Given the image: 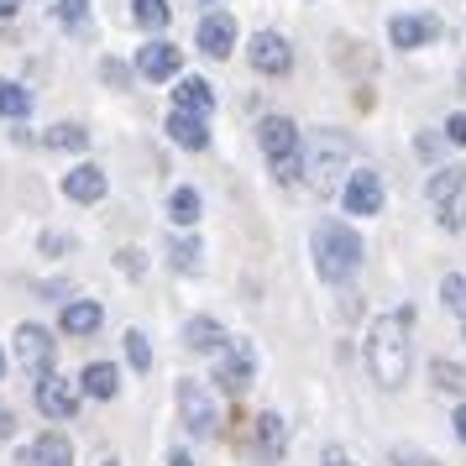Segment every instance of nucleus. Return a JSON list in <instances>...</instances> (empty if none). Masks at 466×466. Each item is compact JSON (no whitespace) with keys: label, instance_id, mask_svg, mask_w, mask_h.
I'll return each mask as SVG.
<instances>
[{"label":"nucleus","instance_id":"f257e3e1","mask_svg":"<svg viewBox=\"0 0 466 466\" xmlns=\"http://www.w3.org/2000/svg\"><path fill=\"white\" fill-rule=\"evenodd\" d=\"M409 325H414V309L403 304V309L378 315L372 330H367V372L388 393L403 388V378H409Z\"/></svg>","mask_w":466,"mask_h":466},{"label":"nucleus","instance_id":"f03ea898","mask_svg":"<svg viewBox=\"0 0 466 466\" xmlns=\"http://www.w3.org/2000/svg\"><path fill=\"white\" fill-rule=\"evenodd\" d=\"M361 268V236L340 220H319L315 226V273L325 283H351Z\"/></svg>","mask_w":466,"mask_h":466},{"label":"nucleus","instance_id":"7ed1b4c3","mask_svg":"<svg viewBox=\"0 0 466 466\" xmlns=\"http://www.w3.org/2000/svg\"><path fill=\"white\" fill-rule=\"evenodd\" d=\"M257 142L268 152V168L278 184H299L304 178V147H299V127L289 116H262L257 121Z\"/></svg>","mask_w":466,"mask_h":466},{"label":"nucleus","instance_id":"20e7f679","mask_svg":"<svg viewBox=\"0 0 466 466\" xmlns=\"http://www.w3.org/2000/svg\"><path fill=\"white\" fill-rule=\"evenodd\" d=\"M178 420L194 441H210L220 430V403H215V388L205 378H184L178 382Z\"/></svg>","mask_w":466,"mask_h":466},{"label":"nucleus","instance_id":"39448f33","mask_svg":"<svg viewBox=\"0 0 466 466\" xmlns=\"http://www.w3.org/2000/svg\"><path fill=\"white\" fill-rule=\"evenodd\" d=\"M257 378V351L252 340L226 336V346L215 351V388L220 393H247V382Z\"/></svg>","mask_w":466,"mask_h":466},{"label":"nucleus","instance_id":"423d86ee","mask_svg":"<svg viewBox=\"0 0 466 466\" xmlns=\"http://www.w3.org/2000/svg\"><path fill=\"white\" fill-rule=\"evenodd\" d=\"M32 399H37V409H43L47 420H74V414H79V399H85V393H79V388H74L68 378H58V372H43V378H37V393H32Z\"/></svg>","mask_w":466,"mask_h":466},{"label":"nucleus","instance_id":"0eeeda50","mask_svg":"<svg viewBox=\"0 0 466 466\" xmlns=\"http://www.w3.org/2000/svg\"><path fill=\"white\" fill-rule=\"evenodd\" d=\"M16 357H22L26 367H32V372L43 378V372H53L58 340L47 336V325H32V319H26V325H16Z\"/></svg>","mask_w":466,"mask_h":466},{"label":"nucleus","instance_id":"6e6552de","mask_svg":"<svg viewBox=\"0 0 466 466\" xmlns=\"http://www.w3.org/2000/svg\"><path fill=\"white\" fill-rule=\"evenodd\" d=\"M388 43L403 47V53L441 43V16H424V11H414V16H393V22H388Z\"/></svg>","mask_w":466,"mask_h":466},{"label":"nucleus","instance_id":"1a4fd4ad","mask_svg":"<svg viewBox=\"0 0 466 466\" xmlns=\"http://www.w3.org/2000/svg\"><path fill=\"white\" fill-rule=\"evenodd\" d=\"M247 58H252V68L257 74H289L294 68V47H289V37L283 32H257L252 37V47H247Z\"/></svg>","mask_w":466,"mask_h":466},{"label":"nucleus","instance_id":"9d476101","mask_svg":"<svg viewBox=\"0 0 466 466\" xmlns=\"http://www.w3.org/2000/svg\"><path fill=\"white\" fill-rule=\"evenodd\" d=\"M340 205L351 215H378L382 210V178L372 168H351L346 189H340Z\"/></svg>","mask_w":466,"mask_h":466},{"label":"nucleus","instance_id":"9b49d317","mask_svg":"<svg viewBox=\"0 0 466 466\" xmlns=\"http://www.w3.org/2000/svg\"><path fill=\"white\" fill-rule=\"evenodd\" d=\"M466 194V168H441L430 184H424V199L441 210L445 226H456V199Z\"/></svg>","mask_w":466,"mask_h":466},{"label":"nucleus","instance_id":"f8f14e48","mask_svg":"<svg viewBox=\"0 0 466 466\" xmlns=\"http://www.w3.org/2000/svg\"><path fill=\"white\" fill-rule=\"evenodd\" d=\"M178 68H184V53L173 43H147L137 53V74L152 79V85H163V79H178Z\"/></svg>","mask_w":466,"mask_h":466},{"label":"nucleus","instance_id":"ddd939ff","mask_svg":"<svg viewBox=\"0 0 466 466\" xmlns=\"http://www.w3.org/2000/svg\"><path fill=\"white\" fill-rule=\"evenodd\" d=\"M231 47H236L231 11H210V16L199 22V53H205V58H231Z\"/></svg>","mask_w":466,"mask_h":466},{"label":"nucleus","instance_id":"4468645a","mask_svg":"<svg viewBox=\"0 0 466 466\" xmlns=\"http://www.w3.org/2000/svg\"><path fill=\"white\" fill-rule=\"evenodd\" d=\"M106 168H95V163H79V168L64 173V194L74 199V205H100L106 199Z\"/></svg>","mask_w":466,"mask_h":466},{"label":"nucleus","instance_id":"2eb2a0df","mask_svg":"<svg viewBox=\"0 0 466 466\" xmlns=\"http://www.w3.org/2000/svg\"><path fill=\"white\" fill-rule=\"evenodd\" d=\"M283 441H289V430H283V420H278L273 409H268V414H257V424H252V451H257V461H262V466H278V461H283Z\"/></svg>","mask_w":466,"mask_h":466},{"label":"nucleus","instance_id":"dca6fc26","mask_svg":"<svg viewBox=\"0 0 466 466\" xmlns=\"http://www.w3.org/2000/svg\"><path fill=\"white\" fill-rule=\"evenodd\" d=\"M304 178H309V189H315V194H336L340 189L336 137H325V142H319V157H315V163H304Z\"/></svg>","mask_w":466,"mask_h":466},{"label":"nucleus","instance_id":"f3484780","mask_svg":"<svg viewBox=\"0 0 466 466\" xmlns=\"http://www.w3.org/2000/svg\"><path fill=\"white\" fill-rule=\"evenodd\" d=\"M173 110H189V116H210V110H215V89H210V79H199V74H184V79L173 85Z\"/></svg>","mask_w":466,"mask_h":466},{"label":"nucleus","instance_id":"a211bd4d","mask_svg":"<svg viewBox=\"0 0 466 466\" xmlns=\"http://www.w3.org/2000/svg\"><path fill=\"white\" fill-rule=\"evenodd\" d=\"M58 325H64V336H95V330L106 325V309H100L95 299H68Z\"/></svg>","mask_w":466,"mask_h":466},{"label":"nucleus","instance_id":"6ab92c4d","mask_svg":"<svg viewBox=\"0 0 466 466\" xmlns=\"http://www.w3.org/2000/svg\"><path fill=\"white\" fill-rule=\"evenodd\" d=\"M26 466H74V445L64 430H43L26 451Z\"/></svg>","mask_w":466,"mask_h":466},{"label":"nucleus","instance_id":"aec40b11","mask_svg":"<svg viewBox=\"0 0 466 466\" xmlns=\"http://www.w3.org/2000/svg\"><path fill=\"white\" fill-rule=\"evenodd\" d=\"M168 137L184 152H205L210 147V127H205V116H189V110H168Z\"/></svg>","mask_w":466,"mask_h":466},{"label":"nucleus","instance_id":"412c9836","mask_svg":"<svg viewBox=\"0 0 466 466\" xmlns=\"http://www.w3.org/2000/svg\"><path fill=\"white\" fill-rule=\"evenodd\" d=\"M79 393H85V399H100V403L116 399V393H121V372H116V361H89L85 372H79Z\"/></svg>","mask_w":466,"mask_h":466},{"label":"nucleus","instance_id":"4be33fe9","mask_svg":"<svg viewBox=\"0 0 466 466\" xmlns=\"http://www.w3.org/2000/svg\"><path fill=\"white\" fill-rule=\"evenodd\" d=\"M184 346H189V351H220V346H226V330H220V319H210V315H194L189 325H184Z\"/></svg>","mask_w":466,"mask_h":466},{"label":"nucleus","instance_id":"5701e85b","mask_svg":"<svg viewBox=\"0 0 466 466\" xmlns=\"http://www.w3.org/2000/svg\"><path fill=\"white\" fill-rule=\"evenodd\" d=\"M205 247H199V236H173L168 241V262L173 268H178V273H199V268H205Z\"/></svg>","mask_w":466,"mask_h":466},{"label":"nucleus","instance_id":"b1692460","mask_svg":"<svg viewBox=\"0 0 466 466\" xmlns=\"http://www.w3.org/2000/svg\"><path fill=\"white\" fill-rule=\"evenodd\" d=\"M43 147H53V152H79V147H89V131L74 127V121H58V127L43 131Z\"/></svg>","mask_w":466,"mask_h":466},{"label":"nucleus","instance_id":"393cba45","mask_svg":"<svg viewBox=\"0 0 466 466\" xmlns=\"http://www.w3.org/2000/svg\"><path fill=\"white\" fill-rule=\"evenodd\" d=\"M0 116H5V121H26V116H32V95H26V85L0 79Z\"/></svg>","mask_w":466,"mask_h":466},{"label":"nucleus","instance_id":"a878e982","mask_svg":"<svg viewBox=\"0 0 466 466\" xmlns=\"http://www.w3.org/2000/svg\"><path fill=\"white\" fill-rule=\"evenodd\" d=\"M199 210H205V205H199V189H189V184L168 194V220H173V226H194Z\"/></svg>","mask_w":466,"mask_h":466},{"label":"nucleus","instance_id":"bb28decb","mask_svg":"<svg viewBox=\"0 0 466 466\" xmlns=\"http://www.w3.org/2000/svg\"><path fill=\"white\" fill-rule=\"evenodd\" d=\"M430 378H435V388H441V393H456V399H466V367L435 357V361H430Z\"/></svg>","mask_w":466,"mask_h":466},{"label":"nucleus","instance_id":"cd10ccee","mask_svg":"<svg viewBox=\"0 0 466 466\" xmlns=\"http://www.w3.org/2000/svg\"><path fill=\"white\" fill-rule=\"evenodd\" d=\"M131 16H137V26H147V32H163L173 22V5L168 0H131Z\"/></svg>","mask_w":466,"mask_h":466},{"label":"nucleus","instance_id":"c85d7f7f","mask_svg":"<svg viewBox=\"0 0 466 466\" xmlns=\"http://www.w3.org/2000/svg\"><path fill=\"white\" fill-rule=\"evenodd\" d=\"M53 16L68 32H89V0H53Z\"/></svg>","mask_w":466,"mask_h":466},{"label":"nucleus","instance_id":"c756f323","mask_svg":"<svg viewBox=\"0 0 466 466\" xmlns=\"http://www.w3.org/2000/svg\"><path fill=\"white\" fill-rule=\"evenodd\" d=\"M127 361H131V372H152V346L142 330H127Z\"/></svg>","mask_w":466,"mask_h":466},{"label":"nucleus","instance_id":"7c9ffc66","mask_svg":"<svg viewBox=\"0 0 466 466\" xmlns=\"http://www.w3.org/2000/svg\"><path fill=\"white\" fill-rule=\"evenodd\" d=\"M441 294H445V309L466 319V278H456V273H451V278L441 283Z\"/></svg>","mask_w":466,"mask_h":466},{"label":"nucleus","instance_id":"2f4dec72","mask_svg":"<svg viewBox=\"0 0 466 466\" xmlns=\"http://www.w3.org/2000/svg\"><path fill=\"white\" fill-rule=\"evenodd\" d=\"M100 79H106L110 89H127L131 85V68L121 64V58H106V64H100Z\"/></svg>","mask_w":466,"mask_h":466},{"label":"nucleus","instance_id":"473e14b6","mask_svg":"<svg viewBox=\"0 0 466 466\" xmlns=\"http://www.w3.org/2000/svg\"><path fill=\"white\" fill-rule=\"evenodd\" d=\"M68 247H74V236H64V231H43V252H47V257H64Z\"/></svg>","mask_w":466,"mask_h":466},{"label":"nucleus","instance_id":"72a5a7b5","mask_svg":"<svg viewBox=\"0 0 466 466\" xmlns=\"http://www.w3.org/2000/svg\"><path fill=\"white\" fill-rule=\"evenodd\" d=\"M116 262H121V273H131V278H142V273H147V262H142V252H137V247H127V252L116 257Z\"/></svg>","mask_w":466,"mask_h":466},{"label":"nucleus","instance_id":"f704fd0d","mask_svg":"<svg viewBox=\"0 0 466 466\" xmlns=\"http://www.w3.org/2000/svg\"><path fill=\"white\" fill-rule=\"evenodd\" d=\"M445 142H456V147H466V110H456V116L445 121Z\"/></svg>","mask_w":466,"mask_h":466},{"label":"nucleus","instance_id":"c9c22d12","mask_svg":"<svg viewBox=\"0 0 466 466\" xmlns=\"http://www.w3.org/2000/svg\"><path fill=\"white\" fill-rule=\"evenodd\" d=\"M393 461H399V466H441L435 456H424V451H399Z\"/></svg>","mask_w":466,"mask_h":466},{"label":"nucleus","instance_id":"e433bc0d","mask_svg":"<svg viewBox=\"0 0 466 466\" xmlns=\"http://www.w3.org/2000/svg\"><path fill=\"white\" fill-rule=\"evenodd\" d=\"M319 466H357V461H351V451H340V445H330V451L319 456Z\"/></svg>","mask_w":466,"mask_h":466},{"label":"nucleus","instance_id":"4c0bfd02","mask_svg":"<svg viewBox=\"0 0 466 466\" xmlns=\"http://www.w3.org/2000/svg\"><path fill=\"white\" fill-rule=\"evenodd\" d=\"M414 147H420V157H441V147H445V142H441V137H420Z\"/></svg>","mask_w":466,"mask_h":466},{"label":"nucleus","instance_id":"58836bf2","mask_svg":"<svg viewBox=\"0 0 466 466\" xmlns=\"http://www.w3.org/2000/svg\"><path fill=\"white\" fill-rule=\"evenodd\" d=\"M11 435H16V414L0 403V441H11Z\"/></svg>","mask_w":466,"mask_h":466},{"label":"nucleus","instance_id":"ea45409f","mask_svg":"<svg viewBox=\"0 0 466 466\" xmlns=\"http://www.w3.org/2000/svg\"><path fill=\"white\" fill-rule=\"evenodd\" d=\"M451 424H456V441L466 445V403H461V409H456V414H451Z\"/></svg>","mask_w":466,"mask_h":466},{"label":"nucleus","instance_id":"a19ab883","mask_svg":"<svg viewBox=\"0 0 466 466\" xmlns=\"http://www.w3.org/2000/svg\"><path fill=\"white\" fill-rule=\"evenodd\" d=\"M168 466H194V456L189 451H168Z\"/></svg>","mask_w":466,"mask_h":466},{"label":"nucleus","instance_id":"79ce46f5","mask_svg":"<svg viewBox=\"0 0 466 466\" xmlns=\"http://www.w3.org/2000/svg\"><path fill=\"white\" fill-rule=\"evenodd\" d=\"M16 5H22V0H0V22H5V16H16Z\"/></svg>","mask_w":466,"mask_h":466},{"label":"nucleus","instance_id":"37998d69","mask_svg":"<svg viewBox=\"0 0 466 466\" xmlns=\"http://www.w3.org/2000/svg\"><path fill=\"white\" fill-rule=\"evenodd\" d=\"M456 210H466V199H461V205H456ZM456 226H466V215H456Z\"/></svg>","mask_w":466,"mask_h":466},{"label":"nucleus","instance_id":"c03bdc74","mask_svg":"<svg viewBox=\"0 0 466 466\" xmlns=\"http://www.w3.org/2000/svg\"><path fill=\"white\" fill-rule=\"evenodd\" d=\"M0 378H5V351H0Z\"/></svg>","mask_w":466,"mask_h":466},{"label":"nucleus","instance_id":"a18cd8bd","mask_svg":"<svg viewBox=\"0 0 466 466\" xmlns=\"http://www.w3.org/2000/svg\"><path fill=\"white\" fill-rule=\"evenodd\" d=\"M106 466H121V461H116V456H110V461H106Z\"/></svg>","mask_w":466,"mask_h":466},{"label":"nucleus","instance_id":"49530a36","mask_svg":"<svg viewBox=\"0 0 466 466\" xmlns=\"http://www.w3.org/2000/svg\"><path fill=\"white\" fill-rule=\"evenodd\" d=\"M461 89H466V74H461Z\"/></svg>","mask_w":466,"mask_h":466},{"label":"nucleus","instance_id":"de8ad7c7","mask_svg":"<svg viewBox=\"0 0 466 466\" xmlns=\"http://www.w3.org/2000/svg\"><path fill=\"white\" fill-rule=\"evenodd\" d=\"M461 336H466V325H461Z\"/></svg>","mask_w":466,"mask_h":466}]
</instances>
